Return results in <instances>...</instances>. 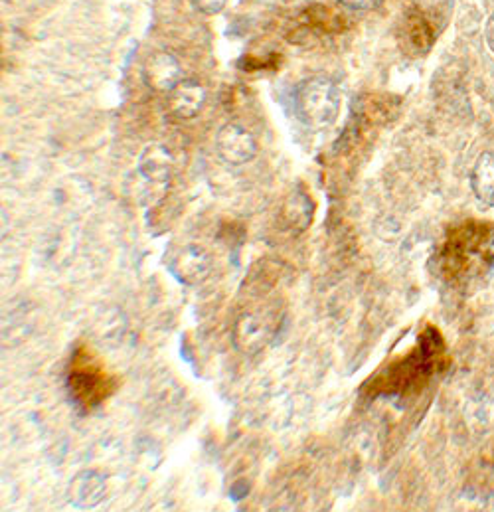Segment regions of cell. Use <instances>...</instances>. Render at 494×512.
Instances as JSON below:
<instances>
[{
	"instance_id": "obj_1",
	"label": "cell",
	"mask_w": 494,
	"mask_h": 512,
	"mask_svg": "<svg viewBox=\"0 0 494 512\" xmlns=\"http://www.w3.org/2000/svg\"><path fill=\"white\" fill-rule=\"evenodd\" d=\"M66 386L72 402L82 412H91L111 398L117 390V378L101 366L87 346H80L70 362Z\"/></svg>"
},
{
	"instance_id": "obj_2",
	"label": "cell",
	"mask_w": 494,
	"mask_h": 512,
	"mask_svg": "<svg viewBox=\"0 0 494 512\" xmlns=\"http://www.w3.org/2000/svg\"><path fill=\"white\" fill-rule=\"evenodd\" d=\"M340 111V91L327 78H311L295 91V113L311 129L332 125Z\"/></svg>"
},
{
	"instance_id": "obj_3",
	"label": "cell",
	"mask_w": 494,
	"mask_h": 512,
	"mask_svg": "<svg viewBox=\"0 0 494 512\" xmlns=\"http://www.w3.org/2000/svg\"><path fill=\"white\" fill-rule=\"evenodd\" d=\"M172 169H174V159L165 145L153 143L141 153L137 174L141 180L139 196L143 204H153L165 194Z\"/></svg>"
},
{
	"instance_id": "obj_4",
	"label": "cell",
	"mask_w": 494,
	"mask_h": 512,
	"mask_svg": "<svg viewBox=\"0 0 494 512\" xmlns=\"http://www.w3.org/2000/svg\"><path fill=\"white\" fill-rule=\"evenodd\" d=\"M216 151L224 163L242 167L253 161L257 143L242 123H226L216 135Z\"/></svg>"
},
{
	"instance_id": "obj_5",
	"label": "cell",
	"mask_w": 494,
	"mask_h": 512,
	"mask_svg": "<svg viewBox=\"0 0 494 512\" xmlns=\"http://www.w3.org/2000/svg\"><path fill=\"white\" fill-rule=\"evenodd\" d=\"M271 333H273V325L269 315L265 311L251 309L238 317L234 325L232 341L240 352L255 354L269 342Z\"/></svg>"
},
{
	"instance_id": "obj_6",
	"label": "cell",
	"mask_w": 494,
	"mask_h": 512,
	"mask_svg": "<svg viewBox=\"0 0 494 512\" xmlns=\"http://www.w3.org/2000/svg\"><path fill=\"white\" fill-rule=\"evenodd\" d=\"M170 269L184 285H200L212 271V257L200 246H186L174 256Z\"/></svg>"
},
{
	"instance_id": "obj_7",
	"label": "cell",
	"mask_w": 494,
	"mask_h": 512,
	"mask_svg": "<svg viewBox=\"0 0 494 512\" xmlns=\"http://www.w3.org/2000/svg\"><path fill=\"white\" fill-rule=\"evenodd\" d=\"M168 111L176 119H192L200 113L202 105L206 103V89L192 78L180 80L176 86L168 91Z\"/></svg>"
},
{
	"instance_id": "obj_8",
	"label": "cell",
	"mask_w": 494,
	"mask_h": 512,
	"mask_svg": "<svg viewBox=\"0 0 494 512\" xmlns=\"http://www.w3.org/2000/svg\"><path fill=\"white\" fill-rule=\"evenodd\" d=\"M143 80L157 93H168L180 78V64L170 52H155L145 60Z\"/></svg>"
},
{
	"instance_id": "obj_9",
	"label": "cell",
	"mask_w": 494,
	"mask_h": 512,
	"mask_svg": "<svg viewBox=\"0 0 494 512\" xmlns=\"http://www.w3.org/2000/svg\"><path fill=\"white\" fill-rule=\"evenodd\" d=\"M105 497V481L97 473H80L68 487V499L78 509H93Z\"/></svg>"
},
{
	"instance_id": "obj_10",
	"label": "cell",
	"mask_w": 494,
	"mask_h": 512,
	"mask_svg": "<svg viewBox=\"0 0 494 512\" xmlns=\"http://www.w3.org/2000/svg\"><path fill=\"white\" fill-rule=\"evenodd\" d=\"M313 216V206L307 200V196L303 194H295L287 200V204L281 208L279 214V226L283 230H293V232H301L303 228L309 226V220Z\"/></svg>"
},
{
	"instance_id": "obj_11",
	"label": "cell",
	"mask_w": 494,
	"mask_h": 512,
	"mask_svg": "<svg viewBox=\"0 0 494 512\" xmlns=\"http://www.w3.org/2000/svg\"><path fill=\"white\" fill-rule=\"evenodd\" d=\"M471 186L483 204L494 206V153H485L479 157L471 172Z\"/></svg>"
},
{
	"instance_id": "obj_12",
	"label": "cell",
	"mask_w": 494,
	"mask_h": 512,
	"mask_svg": "<svg viewBox=\"0 0 494 512\" xmlns=\"http://www.w3.org/2000/svg\"><path fill=\"white\" fill-rule=\"evenodd\" d=\"M226 2H228V0H192L194 8L200 10L202 14H208V16H214V14L222 12L224 6H226Z\"/></svg>"
},
{
	"instance_id": "obj_13",
	"label": "cell",
	"mask_w": 494,
	"mask_h": 512,
	"mask_svg": "<svg viewBox=\"0 0 494 512\" xmlns=\"http://www.w3.org/2000/svg\"><path fill=\"white\" fill-rule=\"evenodd\" d=\"M338 2L350 10H374L382 4V0H338Z\"/></svg>"
},
{
	"instance_id": "obj_14",
	"label": "cell",
	"mask_w": 494,
	"mask_h": 512,
	"mask_svg": "<svg viewBox=\"0 0 494 512\" xmlns=\"http://www.w3.org/2000/svg\"><path fill=\"white\" fill-rule=\"evenodd\" d=\"M485 36H487V44H489V48H491V52L494 54V14L489 18V22H487Z\"/></svg>"
}]
</instances>
